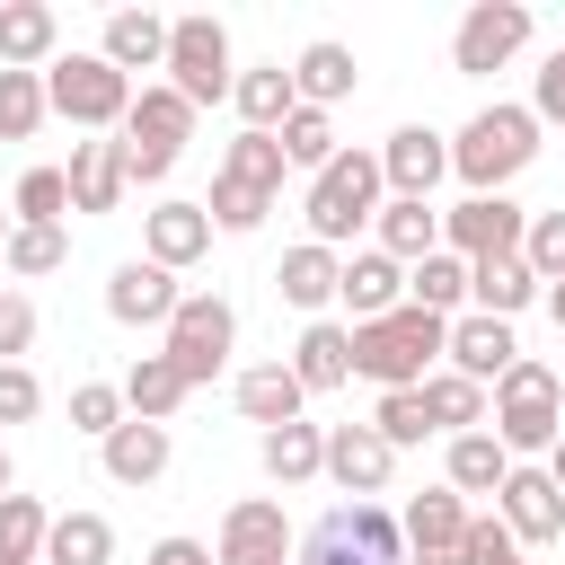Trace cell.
Wrapping results in <instances>:
<instances>
[{
	"label": "cell",
	"mask_w": 565,
	"mask_h": 565,
	"mask_svg": "<svg viewBox=\"0 0 565 565\" xmlns=\"http://www.w3.org/2000/svg\"><path fill=\"white\" fill-rule=\"evenodd\" d=\"M450 353V318H433V309H388V318H371V327H353V371L388 397V388H424L433 380V362Z\"/></svg>",
	"instance_id": "6da1fadb"
},
{
	"label": "cell",
	"mask_w": 565,
	"mask_h": 565,
	"mask_svg": "<svg viewBox=\"0 0 565 565\" xmlns=\"http://www.w3.org/2000/svg\"><path fill=\"white\" fill-rule=\"evenodd\" d=\"M539 159V115L530 106H477L459 132H450V177L468 185V194H503L521 168Z\"/></svg>",
	"instance_id": "7a4b0ae2"
},
{
	"label": "cell",
	"mask_w": 565,
	"mask_h": 565,
	"mask_svg": "<svg viewBox=\"0 0 565 565\" xmlns=\"http://www.w3.org/2000/svg\"><path fill=\"white\" fill-rule=\"evenodd\" d=\"M486 433H494L512 459H530V450H556V441H565V380H556L547 362H530V353H521V362L494 380Z\"/></svg>",
	"instance_id": "3957f363"
},
{
	"label": "cell",
	"mask_w": 565,
	"mask_h": 565,
	"mask_svg": "<svg viewBox=\"0 0 565 565\" xmlns=\"http://www.w3.org/2000/svg\"><path fill=\"white\" fill-rule=\"evenodd\" d=\"M380 203H388V177H380V150H335L318 177H309V238L318 247H344L353 230H371L380 221Z\"/></svg>",
	"instance_id": "277c9868"
},
{
	"label": "cell",
	"mask_w": 565,
	"mask_h": 565,
	"mask_svg": "<svg viewBox=\"0 0 565 565\" xmlns=\"http://www.w3.org/2000/svg\"><path fill=\"white\" fill-rule=\"evenodd\" d=\"M168 88L203 115V106H221L230 88H238V62H230V26L212 18V9H185V18H168Z\"/></svg>",
	"instance_id": "5b68a950"
},
{
	"label": "cell",
	"mask_w": 565,
	"mask_h": 565,
	"mask_svg": "<svg viewBox=\"0 0 565 565\" xmlns=\"http://www.w3.org/2000/svg\"><path fill=\"white\" fill-rule=\"evenodd\" d=\"M44 97H53V115H71L79 132H124V115H132V79L106 62V53H62L53 71H44Z\"/></svg>",
	"instance_id": "8992f818"
},
{
	"label": "cell",
	"mask_w": 565,
	"mask_h": 565,
	"mask_svg": "<svg viewBox=\"0 0 565 565\" xmlns=\"http://www.w3.org/2000/svg\"><path fill=\"white\" fill-rule=\"evenodd\" d=\"M185 141H194V106L168 79H150L132 97V115H124V168H132V185H168V168L185 159Z\"/></svg>",
	"instance_id": "52a82bcc"
},
{
	"label": "cell",
	"mask_w": 565,
	"mask_h": 565,
	"mask_svg": "<svg viewBox=\"0 0 565 565\" xmlns=\"http://www.w3.org/2000/svg\"><path fill=\"white\" fill-rule=\"evenodd\" d=\"M300 565H406V530H397V512H380V503H335V512L300 539Z\"/></svg>",
	"instance_id": "ba28073f"
},
{
	"label": "cell",
	"mask_w": 565,
	"mask_h": 565,
	"mask_svg": "<svg viewBox=\"0 0 565 565\" xmlns=\"http://www.w3.org/2000/svg\"><path fill=\"white\" fill-rule=\"evenodd\" d=\"M230 344H238V309H230L221 291H185L177 318L159 327V353L185 371V388H203V380L230 362Z\"/></svg>",
	"instance_id": "9c48e42d"
},
{
	"label": "cell",
	"mask_w": 565,
	"mask_h": 565,
	"mask_svg": "<svg viewBox=\"0 0 565 565\" xmlns=\"http://www.w3.org/2000/svg\"><path fill=\"white\" fill-rule=\"evenodd\" d=\"M521 238H530V212H521L512 194H459V203L441 212V247L468 256V265H486V256H521Z\"/></svg>",
	"instance_id": "30bf717a"
},
{
	"label": "cell",
	"mask_w": 565,
	"mask_h": 565,
	"mask_svg": "<svg viewBox=\"0 0 565 565\" xmlns=\"http://www.w3.org/2000/svg\"><path fill=\"white\" fill-rule=\"evenodd\" d=\"M212 565H300V539H291V512L274 494H238L221 512V547Z\"/></svg>",
	"instance_id": "8fae6325"
},
{
	"label": "cell",
	"mask_w": 565,
	"mask_h": 565,
	"mask_svg": "<svg viewBox=\"0 0 565 565\" xmlns=\"http://www.w3.org/2000/svg\"><path fill=\"white\" fill-rule=\"evenodd\" d=\"M521 44H530V9H521V0H477V9L459 18V35H450V71H459V79H486V71H503Z\"/></svg>",
	"instance_id": "7c38bea8"
},
{
	"label": "cell",
	"mask_w": 565,
	"mask_h": 565,
	"mask_svg": "<svg viewBox=\"0 0 565 565\" xmlns=\"http://www.w3.org/2000/svg\"><path fill=\"white\" fill-rule=\"evenodd\" d=\"M494 512H503V530H512L521 547H556V539H565V486L547 477V459H539V468H530V459H512V477H503Z\"/></svg>",
	"instance_id": "4fadbf2b"
},
{
	"label": "cell",
	"mask_w": 565,
	"mask_h": 565,
	"mask_svg": "<svg viewBox=\"0 0 565 565\" xmlns=\"http://www.w3.org/2000/svg\"><path fill=\"white\" fill-rule=\"evenodd\" d=\"M397 530H406V565H468V494L424 486L397 512Z\"/></svg>",
	"instance_id": "5bb4252c"
},
{
	"label": "cell",
	"mask_w": 565,
	"mask_h": 565,
	"mask_svg": "<svg viewBox=\"0 0 565 565\" xmlns=\"http://www.w3.org/2000/svg\"><path fill=\"white\" fill-rule=\"evenodd\" d=\"M521 362V335H512V318H486V309H459L450 318V353H441V371H459V380H477L486 397H494V380Z\"/></svg>",
	"instance_id": "9a60e30c"
},
{
	"label": "cell",
	"mask_w": 565,
	"mask_h": 565,
	"mask_svg": "<svg viewBox=\"0 0 565 565\" xmlns=\"http://www.w3.org/2000/svg\"><path fill=\"white\" fill-rule=\"evenodd\" d=\"M380 177H388V194L433 203V185L450 177V132H433V124H397V132L380 141Z\"/></svg>",
	"instance_id": "2e32d148"
},
{
	"label": "cell",
	"mask_w": 565,
	"mask_h": 565,
	"mask_svg": "<svg viewBox=\"0 0 565 565\" xmlns=\"http://www.w3.org/2000/svg\"><path fill=\"white\" fill-rule=\"evenodd\" d=\"M177 300H185V291H177V274H168V265H150V256H124V265L106 274V318H115V327H168V318H177Z\"/></svg>",
	"instance_id": "e0dca14e"
},
{
	"label": "cell",
	"mask_w": 565,
	"mask_h": 565,
	"mask_svg": "<svg viewBox=\"0 0 565 565\" xmlns=\"http://www.w3.org/2000/svg\"><path fill=\"white\" fill-rule=\"evenodd\" d=\"M212 247V212L203 203H185V194H168L159 212H141V256L150 265H168V274H185L194 256Z\"/></svg>",
	"instance_id": "ac0fdd59"
},
{
	"label": "cell",
	"mask_w": 565,
	"mask_h": 565,
	"mask_svg": "<svg viewBox=\"0 0 565 565\" xmlns=\"http://www.w3.org/2000/svg\"><path fill=\"white\" fill-rule=\"evenodd\" d=\"M335 300H344V318H353V327H371V318L406 309V265H397V256H380V247H353V256H344V282H335Z\"/></svg>",
	"instance_id": "d6986e66"
},
{
	"label": "cell",
	"mask_w": 565,
	"mask_h": 565,
	"mask_svg": "<svg viewBox=\"0 0 565 565\" xmlns=\"http://www.w3.org/2000/svg\"><path fill=\"white\" fill-rule=\"evenodd\" d=\"M388 468H397V450H388L371 424H327V477H335L353 503H371V494L388 486Z\"/></svg>",
	"instance_id": "ffe728a7"
},
{
	"label": "cell",
	"mask_w": 565,
	"mask_h": 565,
	"mask_svg": "<svg viewBox=\"0 0 565 565\" xmlns=\"http://www.w3.org/2000/svg\"><path fill=\"white\" fill-rule=\"evenodd\" d=\"M124 185H132V168H124V132L71 141V212H115Z\"/></svg>",
	"instance_id": "44dd1931"
},
{
	"label": "cell",
	"mask_w": 565,
	"mask_h": 565,
	"mask_svg": "<svg viewBox=\"0 0 565 565\" xmlns=\"http://www.w3.org/2000/svg\"><path fill=\"white\" fill-rule=\"evenodd\" d=\"M62 62V18L44 0H0V71H53Z\"/></svg>",
	"instance_id": "7402d4cb"
},
{
	"label": "cell",
	"mask_w": 565,
	"mask_h": 565,
	"mask_svg": "<svg viewBox=\"0 0 565 565\" xmlns=\"http://www.w3.org/2000/svg\"><path fill=\"white\" fill-rule=\"evenodd\" d=\"M97 459H106V477L115 486H159L168 477V459H177V441H168V424H115L106 441H97Z\"/></svg>",
	"instance_id": "603a6c76"
},
{
	"label": "cell",
	"mask_w": 565,
	"mask_h": 565,
	"mask_svg": "<svg viewBox=\"0 0 565 565\" xmlns=\"http://www.w3.org/2000/svg\"><path fill=\"white\" fill-rule=\"evenodd\" d=\"M97 53H106L124 79H132V71H168V18H159V9H106Z\"/></svg>",
	"instance_id": "cb8c5ba5"
},
{
	"label": "cell",
	"mask_w": 565,
	"mask_h": 565,
	"mask_svg": "<svg viewBox=\"0 0 565 565\" xmlns=\"http://www.w3.org/2000/svg\"><path fill=\"white\" fill-rule=\"evenodd\" d=\"M335 282H344V256H335V247H318V238L282 247V265H274V291H282L300 318H318V309L335 300Z\"/></svg>",
	"instance_id": "d4e9b609"
},
{
	"label": "cell",
	"mask_w": 565,
	"mask_h": 565,
	"mask_svg": "<svg viewBox=\"0 0 565 565\" xmlns=\"http://www.w3.org/2000/svg\"><path fill=\"white\" fill-rule=\"evenodd\" d=\"M291 380H300L309 397L344 388V380H353V327H335V318H309V327H300V344H291Z\"/></svg>",
	"instance_id": "484cf974"
},
{
	"label": "cell",
	"mask_w": 565,
	"mask_h": 565,
	"mask_svg": "<svg viewBox=\"0 0 565 565\" xmlns=\"http://www.w3.org/2000/svg\"><path fill=\"white\" fill-rule=\"evenodd\" d=\"M371 247H380V256H397V265H424V256L441 247V212H433V203H415V194H388V203H380V221H371Z\"/></svg>",
	"instance_id": "4316f807"
},
{
	"label": "cell",
	"mask_w": 565,
	"mask_h": 565,
	"mask_svg": "<svg viewBox=\"0 0 565 565\" xmlns=\"http://www.w3.org/2000/svg\"><path fill=\"white\" fill-rule=\"evenodd\" d=\"M256 459H265V477L274 486H309V477H327V424H274V433H256Z\"/></svg>",
	"instance_id": "83f0119b"
},
{
	"label": "cell",
	"mask_w": 565,
	"mask_h": 565,
	"mask_svg": "<svg viewBox=\"0 0 565 565\" xmlns=\"http://www.w3.org/2000/svg\"><path fill=\"white\" fill-rule=\"evenodd\" d=\"M503 477H512V450L477 424V433H450V450H441V486L450 494H503Z\"/></svg>",
	"instance_id": "f1b7e54d"
},
{
	"label": "cell",
	"mask_w": 565,
	"mask_h": 565,
	"mask_svg": "<svg viewBox=\"0 0 565 565\" xmlns=\"http://www.w3.org/2000/svg\"><path fill=\"white\" fill-rule=\"evenodd\" d=\"M230 106H238V124H247V132H282V124H291V106H300V88H291V71H282V62H247V71H238V88H230Z\"/></svg>",
	"instance_id": "f546056e"
},
{
	"label": "cell",
	"mask_w": 565,
	"mask_h": 565,
	"mask_svg": "<svg viewBox=\"0 0 565 565\" xmlns=\"http://www.w3.org/2000/svg\"><path fill=\"white\" fill-rule=\"evenodd\" d=\"M468 300L486 318H521L530 300H547V282L530 274V256H486V265H468Z\"/></svg>",
	"instance_id": "4dcf8cb0"
},
{
	"label": "cell",
	"mask_w": 565,
	"mask_h": 565,
	"mask_svg": "<svg viewBox=\"0 0 565 565\" xmlns=\"http://www.w3.org/2000/svg\"><path fill=\"white\" fill-rule=\"evenodd\" d=\"M300 406H309V388L291 380V362H256V371H238V415H247L256 433L300 424Z\"/></svg>",
	"instance_id": "1f68e13d"
},
{
	"label": "cell",
	"mask_w": 565,
	"mask_h": 565,
	"mask_svg": "<svg viewBox=\"0 0 565 565\" xmlns=\"http://www.w3.org/2000/svg\"><path fill=\"white\" fill-rule=\"evenodd\" d=\"M353 79H362V62H353V44H335V35L300 44V62H291L300 106H335V97H353Z\"/></svg>",
	"instance_id": "d6a6232c"
},
{
	"label": "cell",
	"mask_w": 565,
	"mask_h": 565,
	"mask_svg": "<svg viewBox=\"0 0 565 565\" xmlns=\"http://www.w3.org/2000/svg\"><path fill=\"white\" fill-rule=\"evenodd\" d=\"M185 397H194V388H185V371H177L168 353H141V362L124 371V406H132L141 424H168V415H177Z\"/></svg>",
	"instance_id": "836d02e7"
},
{
	"label": "cell",
	"mask_w": 565,
	"mask_h": 565,
	"mask_svg": "<svg viewBox=\"0 0 565 565\" xmlns=\"http://www.w3.org/2000/svg\"><path fill=\"white\" fill-rule=\"evenodd\" d=\"M44 565H115V521L106 512H53Z\"/></svg>",
	"instance_id": "e575fe53"
},
{
	"label": "cell",
	"mask_w": 565,
	"mask_h": 565,
	"mask_svg": "<svg viewBox=\"0 0 565 565\" xmlns=\"http://www.w3.org/2000/svg\"><path fill=\"white\" fill-rule=\"evenodd\" d=\"M406 300H415V309H433V318H459V300H468V256L433 247L424 265H406Z\"/></svg>",
	"instance_id": "d590c367"
},
{
	"label": "cell",
	"mask_w": 565,
	"mask_h": 565,
	"mask_svg": "<svg viewBox=\"0 0 565 565\" xmlns=\"http://www.w3.org/2000/svg\"><path fill=\"white\" fill-rule=\"evenodd\" d=\"M221 177H238V185H256V194H282V177H291L282 132H238V141L221 150Z\"/></svg>",
	"instance_id": "8d00e7d4"
},
{
	"label": "cell",
	"mask_w": 565,
	"mask_h": 565,
	"mask_svg": "<svg viewBox=\"0 0 565 565\" xmlns=\"http://www.w3.org/2000/svg\"><path fill=\"white\" fill-rule=\"evenodd\" d=\"M62 212H71V168H26L18 194H9V221L18 230H62Z\"/></svg>",
	"instance_id": "74e56055"
},
{
	"label": "cell",
	"mask_w": 565,
	"mask_h": 565,
	"mask_svg": "<svg viewBox=\"0 0 565 565\" xmlns=\"http://www.w3.org/2000/svg\"><path fill=\"white\" fill-rule=\"evenodd\" d=\"M486 406H494V397H486L477 380H459V371H433V380H424V415H433V433H477Z\"/></svg>",
	"instance_id": "f35d334b"
},
{
	"label": "cell",
	"mask_w": 565,
	"mask_h": 565,
	"mask_svg": "<svg viewBox=\"0 0 565 565\" xmlns=\"http://www.w3.org/2000/svg\"><path fill=\"white\" fill-rule=\"evenodd\" d=\"M62 265H71V230H9V247H0V274L9 282L62 274Z\"/></svg>",
	"instance_id": "ab89813d"
},
{
	"label": "cell",
	"mask_w": 565,
	"mask_h": 565,
	"mask_svg": "<svg viewBox=\"0 0 565 565\" xmlns=\"http://www.w3.org/2000/svg\"><path fill=\"white\" fill-rule=\"evenodd\" d=\"M335 150H344V141H335V115H327V106H291V124H282V159L318 177Z\"/></svg>",
	"instance_id": "60d3db41"
},
{
	"label": "cell",
	"mask_w": 565,
	"mask_h": 565,
	"mask_svg": "<svg viewBox=\"0 0 565 565\" xmlns=\"http://www.w3.org/2000/svg\"><path fill=\"white\" fill-rule=\"evenodd\" d=\"M44 115H53V97H44V71H0V141H26Z\"/></svg>",
	"instance_id": "b9f144b4"
},
{
	"label": "cell",
	"mask_w": 565,
	"mask_h": 565,
	"mask_svg": "<svg viewBox=\"0 0 565 565\" xmlns=\"http://www.w3.org/2000/svg\"><path fill=\"white\" fill-rule=\"evenodd\" d=\"M371 433H380L388 450H415V441H433V415H424V388H388V397L371 406Z\"/></svg>",
	"instance_id": "7bdbcfd3"
},
{
	"label": "cell",
	"mask_w": 565,
	"mask_h": 565,
	"mask_svg": "<svg viewBox=\"0 0 565 565\" xmlns=\"http://www.w3.org/2000/svg\"><path fill=\"white\" fill-rule=\"evenodd\" d=\"M44 539H53V512L35 494H0V556H35L44 565Z\"/></svg>",
	"instance_id": "ee69618b"
},
{
	"label": "cell",
	"mask_w": 565,
	"mask_h": 565,
	"mask_svg": "<svg viewBox=\"0 0 565 565\" xmlns=\"http://www.w3.org/2000/svg\"><path fill=\"white\" fill-rule=\"evenodd\" d=\"M203 212H212V230L247 238V230L274 212V194H256V185H238V177H221V168H212V203H203Z\"/></svg>",
	"instance_id": "f6af8a7d"
},
{
	"label": "cell",
	"mask_w": 565,
	"mask_h": 565,
	"mask_svg": "<svg viewBox=\"0 0 565 565\" xmlns=\"http://www.w3.org/2000/svg\"><path fill=\"white\" fill-rule=\"evenodd\" d=\"M71 424H79L88 441H106L115 424H132V406H124V380H79V388H71Z\"/></svg>",
	"instance_id": "bcb514c9"
},
{
	"label": "cell",
	"mask_w": 565,
	"mask_h": 565,
	"mask_svg": "<svg viewBox=\"0 0 565 565\" xmlns=\"http://www.w3.org/2000/svg\"><path fill=\"white\" fill-rule=\"evenodd\" d=\"M521 256H530V274H539V282H565V203H556V212H530Z\"/></svg>",
	"instance_id": "7dc6e473"
},
{
	"label": "cell",
	"mask_w": 565,
	"mask_h": 565,
	"mask_svg": "<svg viewBox=\"0 0 565 565\" xmlns=\"http://www.w3.org/2000/svg\"><path fill=\"white\" fill-rule=\"evenodd\" d=\"M468 565H530L521 539L503 530V512H468Z\"/></svg>",
	"instance_id": "c3c4849f"
},
{
	"label": "cell",
	"mask_w": 565,
	"mask_h": 565,
	"mask_svg": "<svg viewBox=\"0 0 565 565\" xmlns=\"http://www.w3.org/2000/svg\"><path fill=\"white\" fill-rule=\"evenodd\" d=\"M35 415H44V380L26 362H0V433L9 424H35Z\"/></svg>",
	"instance_id": "681fc988"
},
{
	"label": "cell",
	"mask_w": 565,
	"mask_h": 565,
	"mask_svg": "<svg viewBox=\"0 0 565 565\" xmlns=\"http://www.w3.org/2000/svg\"><path fill=\"white\" fill-rule=\"evenodd\" d=\"M26 344H35V300L0 282V362H26Z\"/></svg>",
	"instance_id": "f907efd6"
},
{
	"label": "cell",
	"mask_w": 565,
	"mask_h": 565,
	"mask_svg": "<svg viewBox=\"0 0 565 565\" xmlns=\"http://www.w3.org/2000/svg\"><path fill=\"white\" fill-rule=\"evenodd\" d=\"M530 115H539V132H547V124H565V44L530 71Z\"/></svg>",
	"instance_id": "816d5d0a"
},
{
	"label": "cell",
	"mask_w": 565,
	"mask_h": 565,
	"mask_svg": "<svg viewBox=\"0 0 565 565\" xmlns=\"http://www.w3.org/2000/svg\"><path fill=\"white\" fill-rule=\"evenodd\" d=\"M141 565H212V547L203 539H185V530H168V539H150V556Z\"/></svg>",
	"instance_id": "f5cc1de1"
},
{
	"label": "cell",
	"mask_w": 565,
	"mask_h": 565,
	"mask_svg": "<svg viewBox=\"0 0 565 565\" xmlns=\"http://www.w3.org/2000/svg\"><path fill=\"white\" fill-rule=\"evenodd\" d=\"M547 318H556V327H565V282H547Z\"/></svg>",
	"instance_id": "db71d44e"
},
{
	"label": "cell",
	"mask_w": 565,
	"mask_h": 565,
	"mask_svg": "<svg viewBox=\"0 0 565 565\" xmlns=\"http://www.w3.org/2000/svg\"><path fill=\"white\" fill-rule=\"evenodd\" d=\"M547 477H556V486H565V441H556V450H547Z\"/></svg>",
	"instance_id": "11a10c76"
},
{
	"label": "cell",
	"mask_w": 565,
	"mask_h": 565,
	"mask_svg": "<svg viewBox=\"0 0 565 565\" xmlns=\"http://www.w3.org/2000/svg\"><path fill=\"white\" fill-rule=\"evenodd\" d=\"M0 494H18V486H9V433H0Z\"/></svg>",
	"instance_id": "9f6ffc18"
},
{
	"label": "cell",
	"mask_w": 565,
	"mask_h": 565,
	"mask_svg": "<svg viewBox=\"0 0 565 565\" xmlns=\"http://www.w3.org/2000/svg\"><path fill=\"white\" fill-rule=\"evenodd\" d=\"M9 230H18V221H9V212H0V247H9Z\"/></svg>",
	"instance_id": "6f0895ef"
},
{
	"label": "cell",
	"mask_w": 565,
	"mask_h": 565,
	"mask_svg": "<svg viewBox=\"0 0 565 565\" xmlns=\"http://www.w3.org/2000/svg\"><path fill=\"white\" fill-rule=\"evenodd\" d=\"M0 565H35V556H0Z\"/></svg>",
	"instance_id": "680465c9"
}]
</instances>
